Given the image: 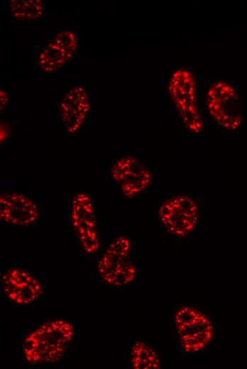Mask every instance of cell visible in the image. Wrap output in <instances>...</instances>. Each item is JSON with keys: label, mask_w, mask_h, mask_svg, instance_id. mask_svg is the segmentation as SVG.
Returning a JSON list of instances; mask_svg holds the SVG:
<instances>
[{"label": "cell", "mask_w": 247, "mask_h": 369, "mask_svg": "<svg viewBox=\"0 0 247 369\" xmlns=\"http://www.w3.org/2000/svg\"><path fill=\"white\" fill-rule=\"evenodd\" d=\"M74 335L73 325L69 321L64 319L47 321L24 338L23 358L32 365L56 363L63 357Z\"/></svg>", "instance_id": "obj_1"}, {"label": "cell", "mask_w": 247, "mask_h": 369, "mask_svg": "<svg viewBox=\"0 0 247 369\" xmlns=\"http://www.w3.org/2000/svg\"><path fill=\"white\" fill-rule=\"evenodd\" d=\"M132 241L120 236L114 238L104 250L97 263L100 277L105 283L120 287L132 282L137 270L131 259Z\"/></svg>", "instance_id": "obj_2"}, {"label": "cell", "mask_w": 247, "mask_h": 369, "mask_svg": "<svg viewBox=\"0 0 247 369\" xmlns=\"http://www.w3.org/2000/svg\"><path fill=\"white\" fill-rule=\"evenodd\" d=\"M168 92L187 128L195 134L201 133L204 123L197 105L195 82L192 72L186 69L175 70L170 77Z\"/></svg>", "instance_id": "obj_3"}, {"label": "cell", "mask_w": 247, "mask_h": 369, "mask_svg": "<svg viewBox=\"0 0 247 369\" xmlns=\"http://www.w3.org/2000/svg\"><path fill=\"white\" fill-rule=\"evenodd\" d=\"M70 221L84 253L96 254L100 248L99 226L92 200L84 192H76L70 202Z\"/></svg>", "instance_id": "obj_4"}, {"label": "cell", "mask_w": 247, "mask_h": 369, "mask_svg": "<svg viewBox=\"0 0 247 369\" xmlns=\"http://www.w3.org/2000/svg\"><path fill=\"white\" fill-rule=\"evenodd\" d=\"M174 321L182 348L187 353L204 349L213 338V324L209 316L199 309L183 306L176 312Z\"/></svg>", "instance_id": "obj_5"}, {"label": "cell", "mask_w": 247, "mask_h": 369, "mask_svg": "<svg viewBox=\"0 0 247 369\" xmlns=\"http://www.w3.org/2000/svg\"><path fill=\"white\" fill-rule=\"evenodd\" d=\"M78 35L72 28L54 33L42 46L36 57L38 69L52 75L70 65L77 55Z\"/></svg>", "instance_id": "obj_6"}, {"label": "cell", "mask_w": 247, "mask_h": 369, "mask_svg": "<svg viewBox=\"0 0 247 369\" xmlns=\"http://www.w3.org/2000/svg\"><path fill=\"white\" fill-rule=\"evenodd\" d=\"M208 112L215 123L224 130L234 131L242 123L241 106L238 94L230 84L219 81L207 94Z\"/></svg>", "instance_id": "obj_7"}, {"label": "cell", "mask_w": 247, "mask_h": 369, "mask_svg": "<svg viewBox=\"0 0 247 369\" xmlns=\"http://www.w3.org/2000/svg\"><path fill=\"white\" fill-rule=\"evenodd\" d=\"M158 217L170 233L183 238L195 228L199 219V207L190 197L177 194L161 204Z\"/></svg>", "instance_id": "obj_8"}, {"label": "cell", "mask_w": 247, "mask_h": 369, "mask_svg": "<svg viewBox=\"0 0 247 369\" xmlns=\"http://www.w3.org/2000/svg\"><path fill=\"white\" fill-rule=\"evenodd\" d=\"M110 174L121 192L128 199L143 192L152 180L150 170L131 155L118 159L112 165Z\"/></svg>", "instance_id": "obj_9"}, {"label": "cell", "mask_w": 247, "mask_h": 369, "mask_svg": "<svg viewBox=\"0 0 247 369\" xmlns=\"http://www.w3.org/2000/svg\"><path fill=\"white\" fill-rule=\"evenodd\" d=\"M1 287L5 297L17 306H28L42 295L43 286L31 272L11 268L1 275Z\"/></svg>", "instance_id": "obj_10"}, {"label": "cell", "mask_w": 247, "mask_h": 369, "mask_svg": "<svg viewBox=\"0 0 247 369\" xmlns=\"http://www.w3.org/2000/svg\"><path fill=\"white\" fill-rule=\"evenodd\" d=\"M36 202L25 193L9 191L0 194V219L6 224L27 227L39 219Z\"/></svg>", "instance_id": "obj_11"}, {"label": "cell", "mask_w": 247, "mask_h": 369, "mask_svg": "<svg viewBox=\"0 0 247 369\" xmlns=\"http://www.w3.org/2000/svg\"><path fill=\"white\" fill-rule=\"evenodd\" d=\"M90 106V97L84 86L76 84L67 90L58 104V113L68 135L79 131L89 115Z\"/></svg>", "instance_id": "obj_12"}, {"label": "cell", "mask_w": 247, "mask_h": 369, "mask_svg": "<svg viewBox=\"0 0 247 369\" xmlns=\"http://www.w3.org/2000/svg\"><path fill=\"white\" fill-rule=\"evenodd\" d=\"M9 6L12 19L18 21H40L45 13V3L40 0H12Z\"/></svg>", "instance_id": "obj_13"}, {"label": "cell", "mask_w": 247, "mask_h": 369, "mask_svg": "<svg viewBox=\"0 0 247 369\" xmlns=\"http://www.w3.org/2000/svg\"><path fill=\"white\" fill-rule=\"evenodd\" d=\"M131 363L136 369H159L160 361L156 351L146 341H135L131 349Z\"/></svg>", "instance_id": "obj_14"}, {"label": "cell", "mask_w": 247, "mask_h": 369, "mask_svg": "<svg viewBox=\"0 0 247 369\" xmlns=\"http://www.w3.org/2000/svg\"><path fill=\"white\" fill-rule=\"evenodd\" d=\"M0 96H1V111H3L6 109L8 103H9V96L7 92H6L4 90L1 89L0 91Z\"/></svg>", "instance_id": "obj_15"}]
</instances>
